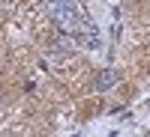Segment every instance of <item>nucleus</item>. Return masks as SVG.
<instances>
[{
	"label": "nucleus",
	"instance_id": "nucleus-1",
	"mask_svg": "<svg viewBox=\"0 0 150 137\" xmlns=\"http://www.w3.org/2000/svg\"><path fill=\"white\" fill-rule=\"evenodd\" d=\"M51 18L60 24V30L66 33H87V18L81 15V9L72 3V0H51L48 3Z\"/></svg>",
	"mask_w": 150,
	"mask_h": 137
},
{
	"label": "nucleus",
	"instance_id": "nucleus-3",
	"mask_svg": "<svg viewBox=\"0 0 150 137\" xmlns=\"http://www.w3.org/2000/svg\"><path fill=\"white\" fill-rule=\"evenodd\" d=\"M48 51H51V54H69L72 51V42L63 39V36H60V39H51V42H48Z\"/></svg>",
	"mask_w": 150,
	"mask_h": 137
},
{
	"label": "nucleus",
	"instance_id": "nucleus-2",
	"mask_svg": "<svg viewBox=\"0 0 150 137\" xmlns=\"http://www.w3.org/2000/svg\"><path fill=\"white\" fill-rule=\"evenodd\" d=\"M117 81H120V72H114V69H102V72L96 74V81H93V86H96L99 92H105V90H111V86H114Z\"/></svg>",
	"mask_w": 150,
	"mask_h": 137
}]
</instances>
